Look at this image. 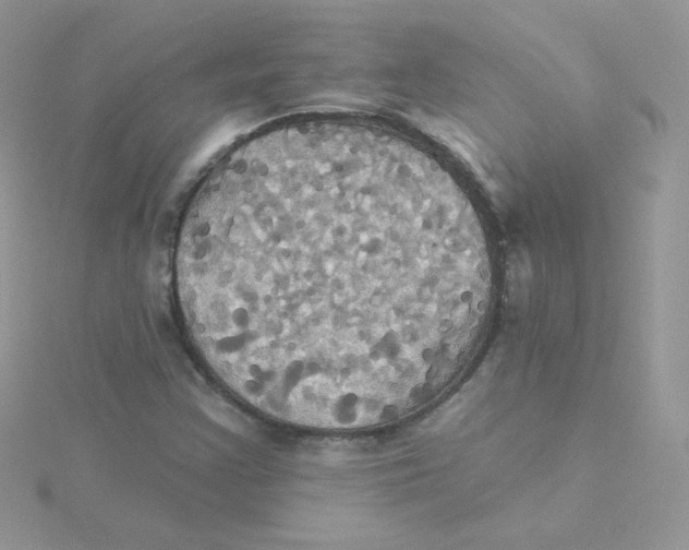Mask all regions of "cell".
<instances>
[{
    "label": "cell",
    "mask_w": 689,
    "mask_h": 550,
    "mask_svg": "<svg viewBox=\"0 0 689 550\" xmlns=\"http://www.w3.org/2000/svg\"><path fill=\"white\" fill-rule=\"evenodd\" d=\"M176 268L222 380L265 407L330 411L430 371L470 254L438 168L378 132L319 122L221 162L188 211Z\"/></svg>",
    "instance_id": "cell-1"
}]
</instances>
